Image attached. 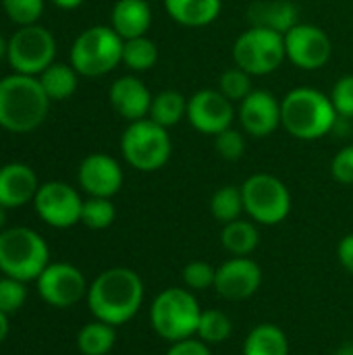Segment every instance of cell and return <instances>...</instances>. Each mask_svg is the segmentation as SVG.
Here are the masks:
<instances>
[{
  "instance_id": "6da1fadb",
  "label": "cell",
  "mask_w": 353,
  "mask_h": 355,
  "mask_svg": "<svg viewBox=\"0 0 353 355\" xmlns=\"http://www.w3.org/2000/svg\"><path fill=\"white\" fill-rule=\"evenodd\" d=\"M144 281L141 277L125 266H114L100 272L87 289V308L96 320L110 327L127 324L144 304Z\"/></svg>"
},
{
  "instance_id": "7a4b0ae2",
  "label": "cell",
  "mask_w": 353,
  "mask_h": 355,
  "mask_svg": "<svg viewBox=\"0 0 353 355\" xmlns=\"http://www.w3.org/2000/svg\"><path fill=\"white\" fill-rule=\"evenodd\" d=\"M48 106L40 79L21 73L0 79V127L12 133L33 131L44 123Z\"/></svg>"
},
{
  "instance_id": "3957f363",
  "label": "cell",
  "mask_w": 353,
  "mask_h": 355,
  "mask_svg": "<svg viewBox=\"0 0 353 355\" xmlns=\"http://www.w3.org/2000/svg\"><path fill=\"white\" fill-rule=\"evenodd\" d=\"M331 98L314 87H295L281 100V125L302 141L325 137L337 123Z\"/></svg>"
},
{
  "instance_id": "277c9868",
  "label": "cell",
  "mask_w": 353,
  "mask_h": 355,
  "mask_svg": "<svg viewBox=\"0 0 353 355\" xmlns=\"http://www.w3.org/2000/svg\"><path fill=\"white\" fill-rule=\"evenodd\" d=\"M200 316V302L193 291L185 287H169L160 291L150 308V324L154 333L169 343L196 337Z\"/></svg>"
},
{
  "instance_id": "5b68a950",
  "label": "cell",
  "mask_w": 353,
  "mask_h": 355,
  "mask_svg": "<svg viewBox=\"0 0 353 355\" xmlns=\"http://www.w3.org/2000/svg\"><path fill=\"white\" fill-rule=\"evenodd\" d=\"M50 264V250L40 233L10 227L0 233V272L23 283L35 281Z\"/></svg>"
},
{
  "instance_id": "8992f818",
  "label": "cell",
  "mask_w": 353,
  "mask_h": 355,
  "mask_svg": "<svg viewBox=\"0 0 353 355\" xmlns=\"http://www.w3.org/2000/svg\"><path fill=\"white\" fill-rule=\"evenodd\" d=\"M121 152L127 164L135 171L154 173L169 162L173 154V141L169 129L148 116L129 123L121 137Z\"/></svg>"
},
{
  "instance_id": "52a82bcc",
  "label": "cell",
  "mask_w": 353,
  "mask_h": 355,
  "mask_svg": "<svg viewBox=\"0 0 353 355\" xmlns=\"http://www.w3.org/2000/svg\"><path fill=\"white\" fill-rule=\"evenodd\" d=\"M123 37L106 25H94L79 33L71 48V67L85 77H100L123 62Z\"/></svg>"
},
{
  "instance_id": "ba28073f",
  "label": "cell",
  "mask_w": 353,
  "mask_h": 355,
  "mask_svg": "<svg viewBox=\"0 0 353 355\" xmlns=\"http://www.w3.org/2000/svg\"><path fill=\"white\" fill-rule=\"evenodd\" d=\"M246 214L266 227L281 225L291 212V193L287 185L268 173H256L241 185Z\"/></svg>"
},
{
  "instance_id": "9c48e42d",
  "label": "cell",
  "mask_w": 353,
  "mask_h": 355,
  "mask_svg": "<svg viewBox=\"0 0 353 355\" xmlns=\"http://www.w3.org/2000/svg\"><path fill=\"white\" fill-rule=\"evenodd\" d=\"M285 58V35L273 29L250 27L233 44L235 67L248 71L252 77L275 73Z\"/></svg>"
},
{
  "instance_id": "30bf717a",
  "label": "cell",
  "mask_w": 353,
  "mask_h": 355,
  "mask_svg": "<svg viewBox=\"0 0 353 355\" xmlns=\"http://www.w3.org/2000/svg\"><path fill=\"white\" fill-rule=\"evenodd\" d=\"M56 54V42L52 33L40 25H21L10 37L6 56L10 67L21 75H37L48 69Z\"/></svg>"
},
{
  "instance_id": "8fae6325",
  "label": "cell",
  "mask_w": 353,
  "mask_h": 355,
  "mask_svg": "<svg viewBox=\"0 0 353 355\" xmlns=\"http://www.w3.org/2000/svg\"><path fill=\"white\" fill-rule=\"evenodd\" d=\"M40 297L52 308H71L87 297L89 285L85 283L83 272L67 262H54L44 268L35 279Z\"/></svg>"
},
{
  "instance_id": "7c38bea8",
  "label": "cell",
  "mask_w": 353,
  "mask_h": 355,
  "mask_svg": "<svg viewBox=\"0 0 353 355\" xmlns=\"http://www.w3.org/2000/svg\"><path fill=\"white\" fill-rule=\"evenodd\" d=\"M33 206H35L37 216L54 229H69V227L81 223L83 200L67 183L48 181V183L40 185V189L33 198Z\"/></svg>"
},
{
  "instance_id": "4fadbf2b",
  "label": "cell",
  "mask_w": 353,
  "mask_h": 355,
  "mask_svg": "<svg viewBox=\"0 0 353 355\" xmlns=\"http://www.w3.org/2000/svg\"><path fill=\"white\" fill-rule=\"evenodd\" d=\"M285 54L298 69L316 71L331 60L333 44L327 31L318 25L298 23L285 33Z\"/></svg>"
},
{
  "instance_id": "5bb4252c",
  "label": "cell",
  "mask_w": 353,
  "mask_h": 355,
  "mask_svg": "<svg viewBox=\"0 0 353 355\" xmlns=\"http://www.w3.org/2000/svg\"><path fill=\"white\" fill-rule=\"evenodd\" d=\"M235 106L218 89H200L187 100V121L204 135H218L233 127Z\"/></svg>"
},
{
  "instance_id": "9a60e30c",
  "label": "cell",
  "mask_w": 353,
  "mask_h": 355,
  "mask_svg": "<svg viewBox=\"0 0 353 355\" xmlns=\"http://www.w3.org/2000/svg\"><path fill=\"white\" fill-rule=\"evenodd\" d=\"M262 285V268L250 256H233L216 268L214 291L229 302H243L256 295Z\"/></svg>"
},
{
  "instance_id": "2e32d148",
  "label": "cell",
  "mask_w": 353,
  "mask_h": 355,
  "mask_svg": "<svg viewBox=\"0 0 353 355\" xmlns=\"http://www.w3.org/2000/svg\"><path fill=\"white\" fill-rule=\"evenodd\" d=\"M241 129L252 137H268L281 127V100L266 89H252V94L239 102Z\"/></svg>"
},
{
  "instance_id": "e0dca14e",
  "label": "cell",
  "mask_w": 353,
  "mask_h": 355,
  "mask_svg": "<svg viewBox=\"0 0 353 355\" xmlns=\"http://www.w3.org/2000/svg\"><path fill=\"white\" fill-rule=\"evenodd\" d=\"M77 179L89 198H112L123 187V168L108 154H89L81 160Z\"/></svg>"
},
{
  "instance_id": "ac0fdd59",
  "label": "cell",
  "mask_w": 353,
  "mask_h": 355,
  "mask_svg": "<svg viewBox=\"0 0 353 355\" xmlns=\"http://www.w3.org/2000/svg\"><path fill=\"white\" fill-rule=\"evenodd\" d=\"M108 98H110V104H112L114 112L119 116H123L125 121H129V123L148 119L150 108H152V100H154L148 85L135 75L119 77L110 85Z\"/></svg>"
},
{
  "instance_id": "d6986e66",
  "label": "cell",
  "mask_w": 353,
  "mask_h": 355,
  "mask_svg": "<svg viewBox=\"0 0 353 355\" xmlns=\"http://www.w3.org/2000/svg\"><path fill=\"white\" fill-rule=\"evenodd\" d=\"M37 177L31 166L23 162H10L0 168V206L19 208L31 202L37 193Z\"/></svg>"
},
{
  "instance_id": "ffe728a7",
  "label": "cell",
  "mask_w": 353,
  "mask_h": 355,
  "mask_svg": "<svg viewBox=\"0 0 353 355\" xmlns=\"http://www.w3.org/2000/svg\"><path fill=\"white\" fill-rule=\"evenodd\" d=\"M112 29L123 37H139L146 35L152 25V8L148 0H117L112 6Z\"/></svg>"
},
{
  "instance_id": "44dd1931",
  "label": "cell",
  "mask_w": 353,
  "mask_h": 355,
  "mask_svg": "<svg viewBox=\"0 0 353 355\" xmlns=\"http://www.w3.org/2000/svg\"><path fill=\"white\" fill-rule=\"evenodd\" d=\"M248 19L252 27H264L285 35L298 25V8L291 0H258L250 6Z\"/></svg>"
},
{
  "instance_id": "7402d4cb",
  "label": "cell",
  "mask_w": 353,
  "mask_h": 355,
  "mask_svg": "<svg viewBox=\"0 0 353 355\" xmlns=\"http://www.w3.org/2000/svg\"><path fill=\"white\" fill-rule=\"evenodd\" d=\"M164 8L179 25L206 27L221 15L223 0H164Z\"/></svg>"
},
{
  "instance_id": "603a6c76",
  "label": "cell",
  "mask_w": 353,
  "mask_h": 355,
  "mask_svg": "<svg viewBox=\"0 0 353 355\" xmlns=\"http://www.w3.org/2000/svg\"><path fill=\"white\" fill-rule=\"evenodd\" d=\"M241 355H289V339L277 324H256L241 347Z\"/></svg>"
},
{
  "instance_id": "cb8c5ba5",
  "label": "cell",
  "mask_w": 353,
  "mask_h": 355,
  "mask_svg": "<svg viewBox=\"0 0 353 355\" xmlns=\"http://www.w3.org/2000/svg\"><path fill=\"white\" fill-rule=\"evenodd\" d=\"M221 243L231 256H252L260 245V233L254 220H233L221 231Z\"/></svg>"
},
{
  "instance_id": "d4e9b609",
  "label": "cell",
  "mask_w": 353,
  "mask_h": 355,
  "mask_svg": "<svg viewBox=\"0 0 353 355\" xmlns=\"http://www.w3.org/2000/svg\"><path fill=\"white\" fill-rule=\"evenodd\" d=\"M187 116V100L181 92L177 89H164L154 96L152 108H150V119L164 129H171L179 125Z\"/></svg>"
},
{
  "instance_id": "484cf974",
  "label": "cell",
  "mask_w": 353,
  "mask_h": 355,
  "mask_svg": "<svg viewBox=\"0 0 353 355\" xmlns=\"http://www.w3.org/2000/svg\"><path fill=\"white\" fill-rule=\"evenodd\" d=\"M114 341H117L114 327L102 320L87 322L77 333V349L81 352V355H106L114 347Z\"/></svg>"
},
{
  "instance_id": "4316f807",
  "label": "cell",
  "mask_w": 353,
  "mask_h": 355,
  "mask_svg": "<svg viewBox=\"0 0 353 355\" xmlns=\"http://www.w3.org/2000/svg\"><path fill=\"white\" fill-rule=\"evenodd\" d=\"M40 83L50 100H64L77 89V71L62 62H52L40 73Z\"/></svg>"
},
{
  "instance_id": "83f0119b",
  "label": "cell",
  "mask_w": 353,
  "mask_h": 355,
  "mask_svg": "<svg viewBox=\"0 0 353 355\" xmlns=\"http://www.w3.org/2000/svg\"><path fill=\"white\" fill-rule=\"evenodd\" d=\"M243 212H246V208H243L241 187L225 185V187H218L212 193V198H210V214H212L214 220L227 225V223H233V220L241 218Z\"/></svg>"
},
{
  "instance_id": "f1b7e54d",
  "label": "cell",
  "mask_w": 353,
  "mask_h": 355,
  "mask_svg": "<svg viewBox=\"0 0 353 355\" xmlns=\"http://www.w3.org/2000/svg\"><path fill=\"white\" fill-rule=\"evenodd\" d=\"M156 60H158V46L148 35H139L123 42V62L127 64V69L135 73H144L150 71L156 64Z\"/></svg>"
},
{
  "instance_id": "f546056e",
  "label": "cell",
  "mask_w": 353,
  "mask_h": 355,
  "mask_svg": "<svg viewBox=\"0 0 353 355\" xmlns=\"http://www.w3.org/2000/svg\"><path fill=\"white\" fill-rule=\"evenodd\" d=\"M233 333V322L223 310H202L200 322H198V333L196 337L204 341L206 345H221L229 341Z\"/></svg>"
},
{
  "instance_id": "4dcf8cb0",
  "label": "cell",
  "mask_w": 353,
  "mask_h": 355,
  "mask_svg": "<svg viewBox=\"0 0 353 355\" xmlns=\"http://www.w3.org/2000/svg\"><path fill=\"white\" fill-rule=\"evenodd\" d=\"M114 218H117V208L110 202V198H87V200H83L81 223L87 229L104 231L114 223Z\"/></svg>"
},
{
  "instance_id": "1f68e13d",
  "label": "cell",
  "mask_w": 353,
  "mask_h": 355,
  "mask_svg": "<svg viewBox=\"0 0 353 355\" xmlns=\"http://www.w3.org/2000/svg\"><path fill=\"white\" fill-rule=\"evenodd\" d=\"M218 92L229 98L233 104L235 102H241L246 100L250 94H252V75L239 67H233V69H227L223 75H221V81H218Z\"/></svg>"
},
{
  "instance_id": "d6a6232c",
  "label": "cell",
  "mask_w": 353,
  "mask_h": 355,
  "mask_svg": "<svg viewBox=\"0 0 353 355\" xmlns=\"http://www.w3.org/2000/svg\"><path fill=\"white\" fill-rule=\"evenodd\" d=\"M181 281L185 285V289L189 291H206V289H214V281H216V268L204 260H193L189 264L183 266L181 270Z\"/></svg>"
},
{
  "instance_id": "836d02e7",
  "label": "cell",
  "mask_w": 353,
  "mask_h": 355,
  "mask_svg": "<svg viewBox=\"0 0 353 355\" xmlns=\"http://www.w3.org/2000/svg\"><path fill=\"white\" fill-rule=\"evenodd\" d=\"M27 300V289L25 283L12 277H2L0 279V312L15 314Z\"/></svg>"
},
{
  "instance_id": "e575fe53",
  "label": "cell",
  "mask_w": 353,
  "mask_h": 355,
  "mask_svg": "<svg viewBox=\"0 0 353 355\" xmlns=\"http://www.w3.org/2000/svg\"><path fill=\"white\" fill-rule=\"evenodd\" d=\"M214 150L225 160L235 162L246 154V137L239 129L229 127V129L221 131L218 135H214Z\"/></svg>"
},
{
  "instance_id": "d590c367",
  "label": "cell",
  "mask_w": 353,
  "mask_h": 355,
  "mask_svg": "<svg viewBox=\"0 0 353 355\" xmlns=\"http://www.w3.org/2000/svg\"><path fill=\"white\" fill-rule=\"evenodd\" d=\"M2 6L15 23L33 25L44 10V0H2Z\"/></svg>"
},
{
  "instance_id": "8d00e7d4",
  "label": "cell",
  "mask_w": 353,
  "mask_h": 355,
  "mask_svg": "<svg viewBox=\"0 0 353 355\" xmlns=\"http://www.w3.org/2000/svg\"><path fill=\"white\" fill-rule=\"evenodd\" d=\"M331 102L337 110L339 116L343 119H352L353 116V75L341 77L333 89H331Z\"/></svg>"
},
{
  "instance_id": "74e56055",
  "label": "cell",
  "mask_w": 353,
  "mask_h": 355,
  "mask_svg": "<svg viewBox=\"0 0 353 355\" xmlns=\"http://www.w3.org/2000/svg\"><path fill=\"white\" fill-rule=\"evenodd\" d=\"M331 175L337 183L341 185H352L353 183V144L341 148L333 162H331Z\"/></svg>"
},
{
  "instance_id": "f35d334b",
  "label": "cell",
  "mask_w": 353,
  "mask_h": 355,
  "mask_svg": "<svg viewBox=\"0 0 353 355\" xmlns=\"http://www.w3.org/2000/svg\"><path fill=\"white\" fill-rule=\"evenodd\" d=\"M164 355H212V352H210V345H206L198 337H191V339L171 343Z\"/></svg>"
},
{
  "instance_id": "ab89813d",
  "label": "cell",
  "mask_w": 353,
  "mask_h": 355,
  "mask_svg": "<svg viewBox=\"0 0 353 355\" xmlns=\"http://www.w3.org/2000/svg\"><path fill=\"white\" fill-rule=\"evenodd\" d=\"M337 258L345 272L353 275V233L345 235L337 245Z\"/></svg>"
},
{
  "instance_id": "60d3db41",
  "label": "cell",
  "mask_w": 353,
  "mask_h": 355,
  "mask_svg": "<svg viewBox=\"0 0 353 355\" xmlns=\"http://www.w3.org/2000/svg\"><path fill=\"white\" fill-rule=\"evenodd\" d=\"M56 6H60V8H67V10H71V8H77V6H81L83 4V0H52Z\"/></svg>"
},
{
  "instance_id": "b9f144b4",
  "label": "cell",
  "mask_w": 353,
  "mask_h": 355,
  "mask_svg": "<svg viewBox=\"0 0 353 355\" xmlns=\"http://www.w3.org/2000/svg\"><path fill=\"white\" fill-rule=\"evenodd\" d=\"M6 335H8V316L0 312V343L6 339Z\"/></svg>"
},
{
  "instance_id": "7bdbcfd3",
  "label": "cell",
  "mask_w": 353,
  "mask_h": 355,
  "mask_svg": "<svg viewBox=\"0 0 353 355\" xmlns=\"http://www.w3.org/2000/svg\"><path fill=\"white\" fill-rule=\"evenodd\" d=\"M6 229V208L0 206V233Z\"/></svg>"
},
{
  "instance_id": "ee69618b",
  "label": "cell",
  "mask_w": 353,
  "mask_h": 355,
  "mask_svg": "<svg viewBox=\"0 0 353 355\" xmlns=\"http://www.w3.org/2000/svg\"><path fill=\"white\" fill-rule=\"evenodd\" d=\"M333 355H353V345H343V347H339Z\"/></svg>"
},
{
  "instance_id": "f6af8a7d",
  "label": "cell",
  "mask_w": 353,
  "mask_h": 355,
  "mask_svg": "<svg viewBox=\"0 0 353 355\" xmlns=\"http://www.w3.org/2000/svg\"><path fill=\"white\" fill-rule=\"evenodd\" d=\"M6 48H8V44H6V42L2 40V35H0V58L6 54Z\"/></svg>"
}]
</instances>
